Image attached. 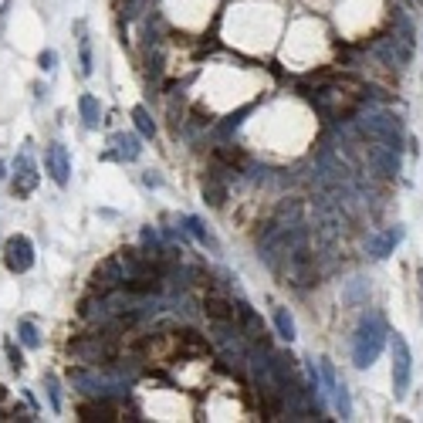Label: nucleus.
I'll use <instances>...</instances> for the list:
<instances>
[{"instance_id":"f257e3e1","label":"nucleus","mask_w":423,"mask_h":423,"mask_svg":"<svg viewBox=\"0 0 423 423\" xmlns=\"http://www.w3.org/2000/svg\"><path fill=\"white\" fill-rule=\"evenodd\" d=\"M386 322L383 315H376V311H369L363 315V322L356 328V335H352V363L359 365V369H369V365L380 359V352L386 346Z\"/></svg>"},{"instance_id":"f03ea898","label":"nucleus","mask_w":423,"mask_h":423,"mask_svg":"<svg viewBox=\"0 0 423 423\" xmlns=\"http://www.w3.org/2000/svg\"><path fill=\"white\" fill-rule=\"evenodd\" d=\"M410 383H413V352H410V342L396 332L393 335V393H396V400H403L410 393Z\"/></svg>"},{"instance_id":"7ed1b4c3","label":"nucleus","mask_w":423,"mask_h":423,"mask_svg":"<svg viewBox=\"0 0 423 423\" xmlns=\"http://www.w3.org/2000/svg\"><path fill=\"white\" fill-rule=\"evenodd\" d=\"M122 281H126V268H122V261L116 257H105L95 271H92V281H88V288L95 298H109V295H116L122 291Z\"/></svg>"},{"instance_id":"20e7f679","label":"nucleus","mask_w":423,"mask_h":423,"mask_svg":"<svg viewBox=\"0 0 423 423\" xmlns=\"http://www.w3.org/2000/svg\"><path fill=\"white\" fill-rule=\"evenodd\" d=\"M4 264H7L11 274H27V271L34 268V244L24 234L7 237V244H4Z\"/></svg>"},{"instance_id":"39448f33","label":"nucleus","mask_w":423,"mask_h":423,"mask_svg":"<svg viewBox=\"0 0 423 423\" xmlns=\"http://www.w3.org/2000/svg\"><path fill=\"white\" fill-rule=\"evenodd\" d=\"M227 166H220V163H213L207 180H203V203H210V207H224L227 203V196H231V187H227Z\"/></svg>"},{"instance_id":"423d86ee","label":"nucleus","mask_w":423,"mask_h":423,"mask_svg":"<svg viewBox=\"0 0 423 423\" xmlns=\"http://www.w3.org/2000/svg\"><path fill=\"white\" fill-rule=\"evenodd\" d=\"M44 170H48V176L58 183L61 190L68 187V180H72V156H68V149L61 142H51L44 149Z\"/></svg>"},{"instance_id":"0eeeda50","label":"nucleus","mask_w":423,"mask_h":423,"mask_svg":"<svg viewBox=\"0 0 423 423\" xmlns=\"http://www.w3.org/2000/svg\"><path fill=\"white\" fill-rule=\"evenodd\" d=\"M200 311L207 315V322H237V305L220 291H207L200 302Z\"/></svg>"},{"instance_id":"6e6552de","label":"nucleus","mask_w":423,"mask_h":423,"mask_svg":"<svg viewBox=\"0 0 423 423\" xmlns=\"http://www.w3.org/2000/svg\"><path fill=\"white\" fill-rule=\"evenodd\" d=\"M34 187H38V166H34L31 153H20L14 159V183H11V190H14V196H27Z\"/></svg>"},{"instance_id":"1a4fd4ad","label":"nucleus","mask_w":423,"mask_h":423,"mask_svg":"<svg viewBox=\"0 0 423 423\" xmlns=\"http://www.w3.org/2000/svg\"><path fill=\"white\" fill-rule=\"evenodd\" d=\"M403 234H406V231L400 227V224H396V227H389L386 234H380V237H372V241H369V254H372L376 261H383V257H389V254H393V248H396V244L403 241Z\"/></svg>"},{"instance_id":"9d476101","label":"nucleus","mask_w":423,"mask_h":423,"mask_svg":"<svg viewBox=\"0 0 423 423\" xmlns=\"http://www.w3.org/2000/svg\"><path fill=\"white\" fill-rule=\"evenodd\" d=\"M112 146H116V153H109L105 159H122V163H133V159H139V153H142L139 135H133V133L112 135Z\"/></svg>"},{"instance_id":"9b49d317","label":"nucleus","mask_w":423,"mask_h":423,"mask_svg":"<svg viewBox=\"0 0 423 423\" xmlns=\"http://www.w3.org/2000/svg\"><path fill=\"white\" fill-rule=\"evenodd\" d=\"M183 234H190L193 241H196V244H203V248L220 250V244H217V237H213V234L207 231L203 224H200V217H190V213H187V217H183Z\"/></svg>"},{"instance_id":"f8f14e48","label":"nucleus","mask_w":423,"mask_h":423,"mask_svg":"<svg viewBox=\"0 0 423 423\" xmlns=\"http://www.w3.org/2000/svg\"><path fill=\"white\" fill-rule=\"evenodd\" d=\"M78 112H81L85 129H98V122H102V105H98L95 95H81V98H78Z\"/></svg>"},{"instance_id":"ddd939ff","label":"nucleus","mask_w":423,"mask_h":423,"mask_svg":"<svg viewBox=\"0 0 423 423\" xmlns=\"http://www.w3.org/2000/svg\"><path fill=\"white\" fill-rule=\"evenodd\" d=\"M133 122H135V133L142 135V139H153L156 135V122H153V116L146 112V105H135L133 109Z\"/></svg>"},{"instance_id":"4468645a","label":"nucleus","mask_w":423,"mask_h":423,"mask_svg":"<svg viewBox=\"0 0 423 423\" xmlns=\"http://www.w3.org/2000/svg\"><path fill=\"white\" fill-rule=\"evenodd\" d=\"M274 328H278V335H281L285 342H291V339H295V322H291L288 308L274 305Z\"/></svg>"},{"instance_id":"2eb2a0df","label":"nucleus","mask_w":423,"mask_h":423,"mask_svg":"<svg viewBox=\"0 0 423 423\" xmlns=\"http://www.w3.org/2000/svg\"><path fill=\"white\" fill-rule=\"evenodd\" d=\"M18 339L24 342L27 349H38L41 346V335H38V325L31 318H20L18 322Z\"/></svg>"},{"instance_id":"dca6fc26","label":"nucleus","mask_w":423,"mask_h":423,"mask_svg":"<svg viewBox=\"0 0 423 423\" xmlns=\"http://www.w3.org/2000/svg\"><path fill=\"white\" fill-rule=\"evenodd\" d=\"M328 393H332V400H335V410H339V417H342V420H349V417H352V403H349L346 383H335L332 389H328Z\"/></svg>"},{"instance_id":"f3484780","label":"nucleus","mask_w":423,"mask_h":423,"mask_svg":"<svg viewBox=\"0 0 423 423\" xmlns=\"http://www.w3.org/2000/svg\"><path fill=\"white\" fill-rule=\"evenodd\" d=\"M78 58H81V75H92V41L81 38V48H78Z\"/></svg>"},{"instance_id":"a211bd4d","label":"nucleus","mask_w":423,"mask_h":423,"mask_svg":"<svg viewBox=\"0 0 423 423\" xmlns=\"http://www.w3.org/2000/svg\"><path fill=\"white\" fill-rule=\"evenodd\" d=\"M244 122V112H237V116H231L227 122H220V129H217V135L224 139V135H231V133H237V126Z\"/></svg>"},{"instance_id":"6ab92c4d","label":"nucleus","mask_w":423,"mask_h":423,"mask_svg":"<svg viewBox=\"0 0 423 423\" xmlns=\"http://www.w3.org/2000/svg\"><path fill=\"white\" fill-rule=\"evenodd\" d=\"M7 359H11V369H14V372H20V369H24V356H20V349L14 346V342L7 346Z\"/></svg>"},{"instance_id":"aec40b11","label":"nucleus","mask_w":423,"mask_h":423,"mask_svg":"<svg viewBox=\"0 0 423 423\" xmlns=\"http://www.w3.org/2000/svg\"><path fill=\"white\" fill-rule=\"evenodd\" d=\"M48 396H51V406L61 410V389H58V380H55V376H48Z\"/></svg>"},{"instance_id":"412c9836","label":"nucleus","mask_w":423,"mask_h":423,"mask_svg":"<svg viewBox=\"0 0 423 423\" xmlns=\"http://www.w3.org/2000/svg\"><path fill=\"white\" fill-rule=\"evenodd\" d=\"M55 61H58V55H55V51H41V55H38L41 72H55Z\"/></svg>"},{"instance_id":"4be33fe9","label":"nucleus","mask_w":423,"mask_h":423,"mask_svg":"<svg viewBox=\"0 0 423 423\" xmlns=\"http://www.w3.org/2000/svg\"><path fill=\"white\" fill-rule=\"evenodd\" d=\"M142 183H146V187H159V183H163V180H159V176H156L153 170H149V173L142 176Z\"/></svg>"},{"instance_id":"5701e85b","label":"nucleus","mask_w":423,"mask_h":423,"mask_svg":"<svg viewBox=\"0 0 423 423\" xmlns=\"http://www.w3.org/2000/svg\"><path fill=\"white\" fill-rule=\"evenodd\" d=\"M4 170H7V166H4V159H0V180H4V176H7V173H4Z\"/></svg>"},{"instance_id":"b1692460","label":"nucleus","mask_w":423,"mask_h":423,"mask_svg":"<svg viewBox=\"0 0 423 423\" xmlns=\"http://www.w3.org/2000/svg\"><path fill=\"white\" fill-rule=\"evenodd\" d=\"M0 254H4V250H0Z\"/></svg>"}]
</instances>
